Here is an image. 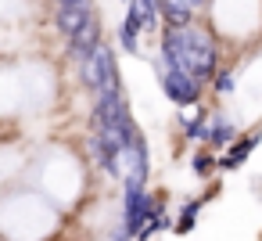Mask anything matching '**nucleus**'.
<instances>
[{"instance_id": "obj_1", "label": "nucleus", "mask_w": 262, "mask_h": 241, "mask_svg": "<svg viewBox=\"0 0 262 241\" xmlns=\"http://www.w3.org/2000/svg\"><path fill=\"white\" fill-rule=\"evenodd\" d=\"M162 58L158 65L165 72H183L198 83H208L215 72H219V51H215V40L198 29L194 22L190 26H165L162 29V44H158Z\"/></svg>"}, {"instance_id": "obj_2", "label": "nucleus", "mask_w": 262, "mask_h": 241, "mask_svg": "<svg viewBox=\"0 0 262 241\" xmlns=\"http://www.w3.org/2000/svg\"><path fill=\"white\" fill-rule=\"evenodd\" d=\"M79 65V79H83V87L86 90H112V87H119V62H115V47L108 44V40H101L83 62H76Z\"/></svg>"}, {"instance_id": "obj_3", "label": "nucleus", "mask_w": 262, "mask_h": 241, "mask_svg": "<svg viewBox=\"0 0 262 241\" xmlns=\"http://www.w3.org/2000/svg\"><path fill=\"white\" fill-rule=\"evenodd\" d=\"M115 176L126 187H144L147 184V144L144 133H137L133 140H126L115 155Z\"/></svg>"}, {"instance_id": "obj_4", "label": "nucleus", "mask_w": 262, "mask_h": 241, "mask_svg": "<svg viewBox=\"0 0 262 241\" xmlns=\"http://www.w3.org/2000/svg\"><path fill=\"white\" fill-rule=\"evenodd\" d=\"M158 83H162L165 97H169L172 105H180V108H194V105L201 101V83L190 79V76H183V72H165V69L158 65Z\"/></svg>"}, {"instance_id": "obj_5", "label": "nucleus", "mask_w": 262, "mask_h": 241, "mask_svg": "<svg viewBox=\"0 0 262 241\" xmlns=\"http://www.w3.org/2000/svg\"><path fill=\"white\" fill-rule=\"evenodd\" d=\"M101 40H104V36H101V18H97V11H94V15H90V18H86L72 36H69V54H72L76 62H83V58H86Z\"/></svg>"}, {"instance_id": "obj_6", "label": "nucleus", "mask_w": 262, "mask_h": 241, "mask_svg": "<svg viewBox=\"0 0 262 241\" xmlns=\"http://www.w3.org/2000/svg\"><path fill=\"white\" fill-rule=\"evenodd\" d=\"M94 15V0H69V4H58V15H54V26L61 36H72L86 18Z\"/></svg>"}, {"instance_id": "obj_7", "label": "nucleus", "mask_w": 262, "mask_h": 241, "mask_svg": "<svg viewBox=\"0 0 262 241\" xmlns=\"http://www.w3.org/2000/svg\"><path fill=\"white\" fill-rule=\"evenodd\" d=\"M258 137H262V133H244V137H233V140L226 144V151H223V158H219L215 166H219V169H241V166L248 162V155L255 151Z\"/></svg>"}, {"instance_id": "obj_8", "label": "nucleus", "mask_w": 262, "mask_h": 241, "mask_svg": "<svg viewBox=\"0 0 262 241\" xmlns=\"http://www.w3.org/2000/svg\"><path fill=\"white\" fill-rule=\"evenodd\" d=\"M158 15L165 18V26H190L198 18V8L190 0H158Z\"/></svg>"}, {"instance_id": "obj_9", "label": "nucleus", "mask_w": 262, "mask_h": 241, "mask_svg": "<svg viewBox=\"0 0 262 241\" xmlns=\"http://www.w3.org/2000/svg\"><path fill=\"white\" fill-rule=\"evenodd\" d=\"M137 26H140V33H155L158 29V0H129V11H126Z\"/></svg>"}, {"instance_id": "obj_10", "label": "nucleus", "mask_w": 262, "mask_h": 241, "mask_svg": "<svg viewBox=\"0 0 262 241\" xmlns=\"http://www.w3.org/2000/svg\"><path fill=\"white\" fill-rule=\"evenodd\" d=\"M233 137H237L233 123H230L226 115H215V119L208 123V140H205V144H208V148H226Z\"/></svg>"}, {"instance_id": "obj_11", "label": "nucleus", "mask_w": 262, "mask_h": 241, "mask_svg": "<svg viewBox=\"0 0 262 241\" xmlns=\"http://www.w3.org/2000/svg\"><path fill=\"white\" fill-rule=\"evenodd\" d=\"M140 36H144V33H140V26L126 15V18L119 22V47H122L126 54H140Z\"/></svg>"}, {"instance_id": "obj_12", "label": "nucleus", "mask_w": 262, "mask_h": 241, "mask_svg": "<svg viewBox=\"0 0 262 241\" xmlns=\"http://www.w3.org/2000/svg\"><path fill=\"white\" fill-rule=\"evenodd\" d=\"M183 133H187L190 140H208V115H205V108L194 105V115L183 119Z\"/></svg>"}, {"instance_id": "obj_13", "label": "nucleus", "mask_w": 262, "mask_h": 241, "mask_svg": "<svg viewBox=\"0 0 262 241\" xmlns=\"http://www.w3.org/2000/svg\"><path fill=\"white\" fill-rule=\"evenodd\" d=\"M215 155H212V148H201V151H194V162H190V169L198 173V176H208L212 169H215Z\"/></svg>"}, {"instance_id": "obj_14", "label": "nucleus", "mask_w": 262, "mask_h": 241, "mask_svg": "<svg viewBox=\"0 0 262 241\" xmlns=\"http://www.w3.org/2000/svg\"><path fill=\"white\" fill-rule=\"evenodd\" d=\"M198 209H201V202H187V205H183V212H180V223H176V230H180V234H187V230L194 227V219H198Z\"/></svg>"}, {"instance_id": "obj_15", "label": "nucleus", "mask_w": 262, "mask_h": 241, "mask_svg": "<svg viewBox=\"0 0 262 241\" xmlns=\"http://www.w3.org/2000/svg\"><path fill=\"white\" fill-rule=\"evenodd\" d=\"M212 83H215V94H233L237 76H233V72H215V76H212Z\"/></svg>"}, {"instance_id": "obj_16", "label": "nucleus", "mask_w": 262, "mask_h": 241, "mask_svg": "<svg viewBox=\"0 0 262 241\" xmlns=\"http://www.w3.org/2000/svg\"><path fill=\"white\" fill-rule=\"evenodd\" d=\"M190 4H194V8H198V11H201V8H205V4H208V0H190Z\"/></svg>"}, {"instance_id": "obj_17", "label": "nucleus", "mask_w": 262, "mask_h": 241, "mask_svg": "<svg viewBox=\"0 0 262 241\" xmlns=\"http://www.w3.org/2000/svg\"><path fill=\"white\" fill-rule=\"evenodd\" d=\"M58 4H69V0H58Z\"/></svg>"}, {"instance_id": "obj_18", "label": "nucleus", "mask_w": 262, "mask_h": 241, "mask_svg": "<svg viewBox=\"0 0 262 241\" xmlns=\"http://www.w3.org/2000/svg\"><path fill=\"white\" fill-rule=\"evenodd\" d=\"M126 4H129V0H126Z\"/></svg>"}]
</instances>
